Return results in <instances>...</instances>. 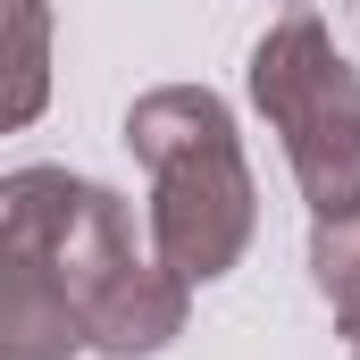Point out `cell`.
<instances>
[{"label": "cell", "mask_w": 360, "mask_h": 360, "mask_svg": "<svg viewBox=\"0 0 360 360\" xmlns=\"http://www.w3.org/2000/svg\"><path fill=\"white\" fill-rule=\"evenodd\" d=\"M8 34H17V84H8V126H25L34 109H42V84H51V68H42V34H51V17H42V0H8Z\"/></svg>", "instance_id": "52a82bcc"}, {"label": "cell", "mask_w": 360, "mask_h": 360, "mask_svg": "<svg viewBox=\"0 0 360 360\" xmlns=\"http://www.w3.org/2000/svg\"><path fill=\"white\" fill-rule=\"evenodd\" d=\"M310 276H319V293H327L335 310L360 302V210L319 218V226H310Z\"/></svg>", "instance_id": "8992f818"}, {"label": "cell", "mask_w": 360, "mask_h": 360, "mask_svg": "<svg viewBox=\"0 0 360 360\" xmlns=\"http://www.w3.org/2000/svg\"><path fill=\"white\" fill-rule=\"evenodd\" d=\"M126 143L151 168V252L184 276L210 285L252 252L260 193L235 143V109L210 84H160L126 109Z\"/></svg>", "instance_id": "6da1fadb"}, {"label": "cell", "mask_w": 360, "mask_h": 360, "mask_svg": "<svg viewBox=\"0 0 360 360\" xmlns=\"http://www.w3.org/2000/svg\"><path fill=\"white\" fill-rule=\"evenodd\" d=\"M335 319H344V344H352V352H360V302H344Z\"/></svg>", "instance_id": "ba28073f"}, {"label": "cell", "mask_w": 360, "mask_h": 360, "mask_svg": "<svg viewBox=\"0 0 360 360\" xmlns=\"http://www.w3.org/2000/svg\"><path fill=\"white\" fill-rule=\"evenodd\" d=\"M92 344L84 302L42 269L34 252L0 243V360H68Z\"/></svg>", "instance_id": "277c9868"}, {"label": "cell", "mask_w": 360, "mask_h": 360, "mask_svg": "<svg viewBox=\"0 0 360 360\" xmlns=\"http://www.w3.org/2000/svg\"><path fill=\"white\" fill-rule=\"evenodd\" d=\"M176 335H184V276L168 260H134L92 302V352H109V360H151Z\"/></svg>", "instance_id": "5b68a950"}, {"label": "cell", "mask_w": 360, "mask_h": 360, "mask_svg": "<svg viewBox=\"0 0 360 360\" xmlns=\"http://www.w3.org/2000/svg\"><path fill=\"white\" fill-rule=\"evenodd\" d=\"M0 243L34 252L84 302V319H92V302L134 269V218H126V201L109 184H92V176H68V168H17L0 184Z\"/></svg>", "instance_id": "3957f363"}, {"label": "cell", "mask_w": 360, "mask_h": 360, "mask_svg": "<svg viewBox=\"0 0 360 360\" xmlns=\"http://www.w3.org/2000/svg\"><path fill=\"white\" fill-rule=\"evenodd\" d=\"M352 360H360V352H352Z\"/></svg>", "instance_id": "9c48e42d"}, {"label": "cell", "mask_w": 360, "mask_h": 360, "mask_svg": "<svg viewBox=\"0 0 360 360\" xmlns=\"http://www.w3.org/2000/svg\"><path fill=\"white\" fill-rule=\"evenodd\" d=\"M252 109L285 134V168L319 218L360 210V68L335 51V34L293 8L252 51Z\"/></svg>", "instance_id": "7a4b0ae2"}]
</instances>
